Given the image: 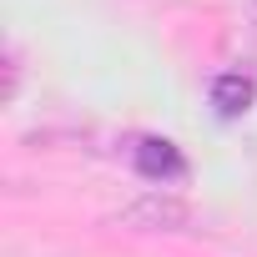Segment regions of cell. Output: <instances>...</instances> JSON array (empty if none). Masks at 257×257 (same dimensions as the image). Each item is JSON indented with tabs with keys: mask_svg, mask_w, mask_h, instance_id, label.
I'll use <instances>...</instances> for the list:
<instances>
[{
	"mask_svg": "<svg viewBox=\"0 0 257 257\" xmlns=\"http://www.w3.org/2000/svg\"><path fill=\"white\" fill-rule=\"evenodd\" d=\"M121 227H137V232H187L192 227V207L182 197H167V192H147L142 202H132L121 217Z\"/></svg>",
	"mask_w": 257,
	"mask_h": 257,
	"instance_id": "1",
	"label": "cell"
},
{
	"mask_svg": "<svg viewBox=\"0 0 257 257\" xmlns=\"http://www.w3.org/2000/svg\"><path fill=\"white\" fill-rule=\"evenodd\" d=\"M252 101H257V81H252V76H242V71H222V76L212 81V106H217L222 121L247 116Z\"/></svg>",
	"mask_w": 257,
	"mask_h": 257,
	"instance_id": "3",
	"label": "cell"
},
{
	"mask_svg": "<svg viewBox=\"0 0 257 257\" xmlns=\"http://www.w3.org/2000/svg\"><path fill=\"white\" fill-rule=\"evenodd\" d=\"M137 172L147 177V182H182L187 177V157H182V147L177 142H167V137H142L137 142Z\"/></svg>",
	"mask_w": 257,
	"mask_h": 257,
	"instance_id": "2",
	"label": "cell"
}]
</instances>
